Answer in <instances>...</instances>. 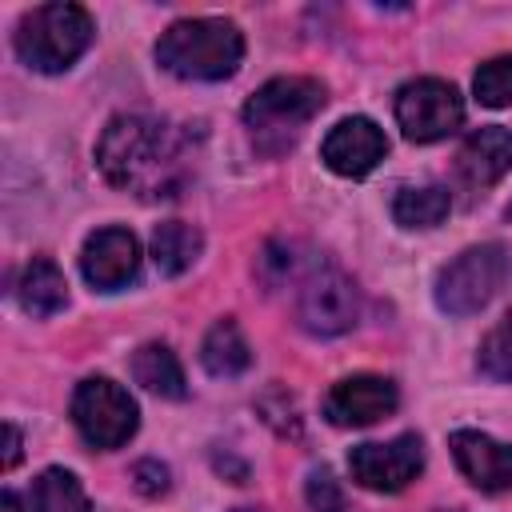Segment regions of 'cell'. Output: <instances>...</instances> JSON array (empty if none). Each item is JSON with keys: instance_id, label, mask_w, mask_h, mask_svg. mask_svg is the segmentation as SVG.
Here are the masks:
<instances>
[{"instance_id": "obj_1", "label": "cell", "mask_w": 512, "mask_h": 512, "mask_svg": "<svg viewBox=\"0 0 512 512\" xmlns=\"http://www.w3.org/2000/svg\"><path fill=\"white\" fill-rule=\"evenodd\" d=\"M96 164L108 184L140 192L148 200H168L184 184V144L180 136L152 116H116L108 120Z\"/></svg>"}, {"instance_id": "obj_2", "label": "cell", "mask_w": 512, "mask_h": 512, "mask_svg": "<svg viewBox=\"0 0 512 512\" xmlns=\"http://www.w3.org/2000/svg\"><path fill=\"white\" fill-rule=\"evenodd\" d=\"M156 60L180 80H224L244 60V36L232 20L220 16L176 20L160 36Z\"/></svg>"}, {"instance_id": "obj_3", "label": "cell", "mask_w": 512, "mask_h": 512, "mask_svg": "<svg viewBox=\"0 0 512 512\" xmlns=\"http://www.w3.org/2000/svg\"><path fill=\"white\" fill-rule=\"evenodd\" d=\"M324 108V84L312 76H276L244 104V124L264 152H284L296 144L300 128Z\"/></svg>"}, {"instance_id": "obj_4", "label": "cell", "mask_w": 512, "mask_h": 512, "mask_svg": "<svg viewBox=\"0 0 512 512\" xmlns=\"http://www.w3.org/2000/svg\"><path fill=\"white\" fill-rule=\"evenodd\" d=\"M92 44V16L80 4H40L16 28V52L36 72H64Z\"/></svg>"}, {"instance_id": "obj_5", "label": "cell", "mask_w": 512, "mask_h": 512, "mask_svg": "<svg viewBox=\"0 0 512 512\" xmlns=\"http://www.w3.org/2000/svg\"><path fill=\"white\" fill-rule=\"evenodd\" d=\"M504 276H508V252L500 244H476L436 276V304L448 316H472L500 292Z\"/></svg>"}, {"instance_id": "obj_6", "label": "cell", "mask_w": 512, "mask_h": 512, "mask_svg": "<svg viewBox=\"0 0 512 512\" xmlns=\"http://www.w3.org/2000/svg\"><path fill=\"white\" fill-rule=\"evenodd\" d=\"M72 420L92 448H120L136 432V400L120 384L88 376L72 396Z\"/></svg>"}, {"instance_id": "obj_7", "label": "cell", "mask_w": 512, "mask_h": 512, "mask_svg": "<svg viewBox=\"0 0 512 512\" xmlns=\"http://www.w3.org/2000/svg\"><path fill=\"white\" fill-rule=\"evenodd\" d=\"M396 120L404 128L408 140L416 144H432L448 132L460 128L464 120V100L448 80L424 76V80H408L396 92Z\"/></svg>"}, {"instance_id": "obj_8", "label": "cell", "mask_w": 512, "mask_h": 512, "mask_svg": "<svg viewBox=\"0 0 512 512\" xmlns=\"http://www.w3.org/2000/svg\"><path fill=\"white\" fill-rule=\"evenodd\" d=\"M296 316L312 336H340L360 320V292L340 268H316L304 276Z\"/></svg>"}, {"instance_id": "obj_9", "label": "cell", "mask_w": 512, "mask_h": 512, "mask_svg": "<svg viewBox=\"0 0 512 512\" xmlns=\"http://www.w3.org/2000/svg\"><path fill=\"white\" fill-rule=\"evenodd\" d=\"M348 468H352V480L372 492H400L420 476L424 444L412 432L384 440V444H356L348 452Z\"/></svg>"}, {"instance_id": "obj_10", "label": "cell", "mask_w": 512, "mask_h": 512, "mask_svg": "<svg viewBox=\"0 0 512 512\" xmlns=\"http://www.w3.org/2000/svg\"><path fill=\"white\" fill-rule=\"evenodd\" d=\"M396 404H400V396H396L392 380H384V376H348L328 392L324 416L336 428H368L380 416H392Z\"/></svg>"}, {"instance_id": "obj_11", "label": "cell", "mask_w": 512, "mask_h": 512, "mask_svg": "<svg viewBox=\"0 0 512 512\" xmlns=\"http://www.w3.org/2000/svg\"><path fill=\"white\" fill-rule=\"evenodd\" d=\"M384 152H388V140H384V132L368 120V116H348V120H340L328 136H324V148H320V156H324V164L336 172V176H368L380 160H384Z\"/></svg>"}, {"instance_id": "obj_12", "label": "cell", "mask_w": 512, "mask_h": 512, "mask_svg": "<svg viewBox=\"0 0 512 512\" xmlns=\"http://www.w3.org/2000/svg\"><path fill=\"white\" fill-rule=\"evenodd\" d=\"M80 268H84V280L92 288L116 292L128 280H136V272H140V244L124 228H100V232L88 236Z\"/></svg>"}, {"instance_id": "obj_13", "label": "cell", "mask_w": 512, "mask_h": 512, "mask_svg": "<svg viewBox=\"0 0 512 512\" xmlns=\"http://www.w3.org/2000/svg\"><path fill=\"white\" fill-rule=\"evenodd\" d=\"M448 448H452L460 472L480 492H504V488H512V448L508 444H500V440H492L484 432L460 428V432H452Z\"/></svg>"}, {"instance_id": "obj_14", "label": "cell", "mask_w": 512, "mask_h": 512, "mask_svg": "<svg viewBox=\"0 0 512 512\" xmlns=\"http://www.w3.org/2000/svg\"><path fill=\"white\" fill-rule=\"evenodd\" d=\"M512 168V132L508 128H480L464 140L460 156H456V172L468 188H492L504 172Z\"/></svg>"}, {"instance_id": "obj_15", "label": "cell", "mask_w": 512, "mask_h": 512, "mask_svg": "<svg viewBox=\"0 0 512 512\" xmlns=\"http://www.w3.org/2000/svg\"><path fill=\"white\" fill-rule=\"evenodd\" d=\"M200 364L212 372V376H220V380H228V376H240L248 364H252V348H248V340H244V332H240V324L236 320H216L212 328H208V336H204V344H200Z\"/></svg>"}, {"instance_id": "obj_16", "label": "cell", "mask_w": 512, "mask_h": 512, "mask_svg": "<svg viewBox=\"0 0 512 512\" xmlns=\"http://www.w3.org/2000/svg\"><path fill=\"white\" fill-rule=\"evenodd\" d=\"M16 296H20V308L32 312V316H52L68 304V284H64V272L52 264V260H32L24 272H20V284H16Z\"/></svg>"}, {"instance_id": "obj_17", "label": "cell", "mask_w": 512, "mask_h": 512, "mask_svg": "<svg viewBox=\"0 0 512 512\" xmlns=\"http://www.w3.org/2000/svg\"><path fill=\"white\" fill-rule=\"evenodd\" d=\"M200 248H204L200 232H196L192 224H184V220H164V224H156V232H152V260H156V268H160L164 276L188 272V268L196 264Z\"/></svg>"}, {"instance_id": "obj_18", "label": "cell", "mask_w": 512, "mask_h": 512, "mask_svg": "<svg viewBox=\"0 0 512 512\" xmlns=\"http://www.w3.org/2000/svg\"><path fill=\"white\" fill-rule=\"evenodd\" d=\"M132 376H136V384H144L148 392L168 396V400H180V396L188 392V388H184V368H180L176 352L164 348V344H144V348H136V356H132Z\"/></svg>"}, {"instance_id": "obj_19", "label": "cell", "mask_w": 512, "mask_h": 512, "mask_svg": "<svg viewBox=\"0 0 512 512\" xmlns=\"http://www.w3.org/2000/svg\"><path fill=\"white\" fill-rule=\"evenodd\" d=\"M452 208L448 188L440 184H420V188H400L392 200V216L400 228H436Z\"/></svg>"}, {"instance_id": "obj_20", "label": "cell", "mask_w": 512, "mask_h": 512, "mask_svg": "<svg viewBox=\"0 0 512 512\" xmlns=\"http://www.w3.org/2000/svg\"><path fill=\"white\" fill-rule=\"evenodd\" d=\"M32 500H36L40 512H92V504H88L80 480H76L72 472H64V468L40 472V480H36V488H32Z\"/></svg>"}, {"instance_id": "obj_21", "label": "cell", "mask_w": 512, "mask_h": 512, "mask_svg": "<svg viewBox=\"0 0 512 512\" xmlns=\"http://www.w3.org/2000/svg\"><path fill=\"white\" fill-rule=\"evenodd\" d=\"M476 368L488 380H512V312L484 336V344L476 352Z\"/></svg>"}, {"instance_id": "obj_22", "label": "cell", "mask_w": 512, "mask_h": 512, "mask_svg": "<svg viewBox=\"0 0 512 512\" xmlns=\"http://www.w3.org/2000/svg\"><path fill=\"white\" fill-rule=\"evenodd\" d=\"M472 88H476V100L488 104V108H504V104H512V56H500V60L480 64Z\"/></svg>"}, {"instance_id": "obj_23", "label": "cell", "mask_w": 512, "mask_h": 512, "mask_svg": "<svg viewBox=\"0 0 512 512\" xmlns=\"http://www.w3.org/2000/svg\"><path fill=\"white\" fill-rule=\"evenodd\" d=\"M304 500L312 512H344V492L336 484V476L328 468H316L304 484Z\"/></svg>"}, {"instance_id": "obj_24", "label": "cell", "mask_w": 512, "mask_h": 512, "mask_svg": "<svg viewBox=\"0 0 512 512\" xmlns=\"http://www.w3.org/2000/svg\"><path fill=\"white\" fill-rule=\"evenodd\" d=\"M132 480H136V488H140L144 496H160V492H168V468L156 464V460H140V464L132 468Z\"/></svg>"}, {"instance_id": "obj_25", "label": "cell", "mask_w": 512, "mask_h": 512, "mask_svg": "<svg viewBox=\"0 0 512 512\" xmlns=\"http://www.w3.org/2000/svg\"><path fill=\"white\" fill-rule=\"evenodd\" d=\"M4 468H16L20 464V428L16 424H4Z\"/></svg>"}, {"instance_id": "obj_26", "label": "cell", "mask_w": 512, "mask_h": 512, "mask_svg": "<svg viewBox=\"0 0 512 512\" xmlns=\"http://www.w3.org/2000/svg\"><path fill=\"white\" fill-rule=\"evenodd\" d=\"M0 512H36V500L28 504L20 492H12V488H8V492L0 496Z\"/></svg>"}, {"instance_id": "obj_27", "label": "cell", "mask_w": 512, "mask_h": 512, "mask_svg": "<svg viewBox=\"0 0 512 512\" xmlns=\"http://www.w3.org/2000/svg\"><path fill=\"white\" fill-rule=\"evenodd\" d=\"M236 512H260V508H236Z\"/></svg>"}]
</instances>
